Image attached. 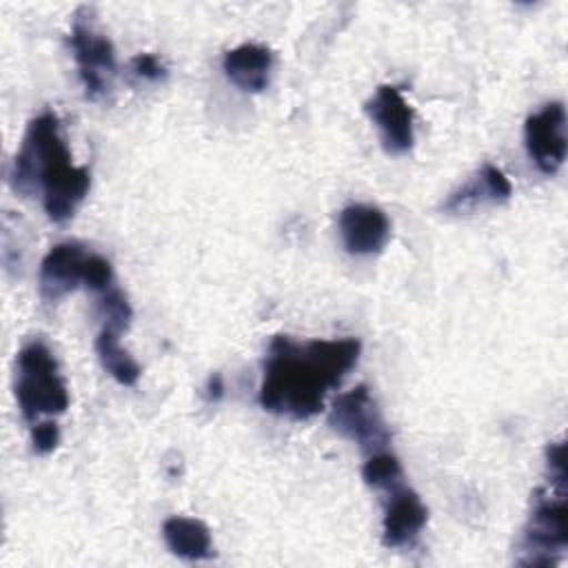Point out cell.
<instances>
[{"mask_svg":"<svg viewBox=\"0 0 568 568\" xmlns=\"http://www.w3.org/2000/svg\"><path fill=\"white\" fill-rule=\"evenodd\" d=\"M359 351L357 337L297 342L291 335H275L262 371V408L300 422L315 417L328 390L337 388L357 364Z\"/></svg>","mask_w":568,"mask_h":568,"instance_id":"1","label":"cell"},{"mask_svg":"<svg viewBox=\"0 0 568 568\" xmlns=\"http://www.w3.org/2000/svg\"><path fill=\"white\" fill-rule=\"evenodd\" d=\"M9 178L20 195H40L47 217L58 224L75 215L91 186V173L71 162L53 111H42L27 124Z\"/></svg>","mask_w":568,"mask_h":568,"instance_id":"2","label":"cell"},{"mask_svg":"<svg viewBox=\"0 0 568 568\" xmlns=\"http://www.w3.org/2000/svg\"><path fill=\"white\" fill-rule=\"evenodd\" d=\"M16 399L29 424L42 415H62L69 408V390L58 359L44 339H29L16 357Z\"/></svg>","mask_w":568,"mask_h":568,"instance_id":"3","label":"cell"},{"mask_svg":"<svg viewBox=\"0 0 568 568\" xmlns=\"http://www.w3.org/2000/svg\"><path fill=\"white\" fill-rule=\"evenodd\" d=\"M568 546L566 486L548 484L532 497V510L521 530L519 550L524 566H552Z\"/></svg>","mask_w":568,"mask_h":568,"instance_id":"4","label":"cell"},{"mask_svg":"<svg viewBox=\"0 0 568 568\" xmlns=\"http://www.w3.org/2000/svg\"><path fill=\"white\" fill-rule=\"evenodd\" d=\"M91 7H80L71 22V49L78 64V75L89 100L104 98L115 80L118 60L109 36H104L93 20Z\"/></svg>","mask_w":568,"mask_h":568,"instance_id":"5","label":"cell"},{"mask_svg":"<svg viewBox=\"0 0 568 568\" xmlns=\"http://www.w3.org/2000/svg\"><path fill=\"white\" fill-rule=\"evenodd\" d=\"M328 426L368 455L384 450L390 442V430L366 384L335 397L328 410Z\"/></svg>","mask_w":568,"mask_h":568,"instance_id":"6","label":"cell"},{"mask_svg":"<svg viewBox=\"0 0 568 568\" xmlns=\"http://www.w3.org/2000/svg\"><path fill=\"white\" fill-rule=\"evenodd\" d=\"M524 144L532 164L555 175L566 160V106L564 102H548L530 113L524 124Z\"/></svg>","mask_w":568,"mask_h":568,"instance_id":"7","label":"cell"},{"mask_svg":"<svg viewBox=\"0 0 568 568\" xmlns=\"http://www.w3.org/2000/svg\"><path fill=\"white\" fill-rule=\"evenodd\" d=\"M366 113L379 131V140L386 153L402 155L410 151L415 142V113L404 100L402 91L393 84H382L366 102Z\"/></svg>","mask_w":568,"mask_h":568,"instance_id":"8","label":"cell"},{"mask_svg":"<svg viewBox=\"0 0 568 568\" xmlns=\"http://www.w3.org/2000/svg\"><path fill=\"white\" fill-rule=\"evenodd\" d=\"M87 257L89 253L78 242H60L51 246L40 262V300L44 304H58L62 297L84 286Z\"/></svg>","mask_w":568,"mask_h":568,"instance_id":"9","label":"cell"},{"mask_svg":"<svg viewBox=\"0 0 568 568\" xmlns=\"http://www.w3.org/2000/svg\"><path fill=\"white\" fill-rule=\"evenodd\" d=\"M337 226L344 248L357 257L377 255L390 237L388 215L375 204L355 202L344 206Z\"/></svg>","mask_w":568,"mask_h":568,"instance_id":"10","label":"cell"},{"mask_svg":"<svg viewBox=\"0 0 568 568\" xmlns=\"http://www.w3.org/2000/svg\"><path fill=\"white\" fill-rule=\"evenodd\" d=\"M388 493L390 495L382 519V544L386 548H402L422 532L428 519V510L422 497L404 484H397Z\"/></svg>","mask_w":568,"mask_h":568,"instance_id":"11","label":"cell"},{"mask_svg":"<svg viewBox=\"0 0 568 568\" xmlns=\"http://www.w3.org/2000/svg\"><path fill=\"white\" fill-rule=\"evenodd\" d=\"M513 193V186L501 169L486 162L477 169L464 184L448 193L442 202L444 213H468L484 204H499L506 202Z\"/></svg>","mask_w":568,"mask_h":568,"instance_id":"12","label":"cell"},{"mask_svg":"<svg viewBox=\"0 0 568 568\" xmlns=\"http://www.w3.org/2000/svg\"><path fill=\"white\" fill-rule=\"evenodd\" d=\"M224 75L246 93H260L266 89L273 69V53L262 44H240L229 49L222 60Z\"/></svg>","mask_w":568,"mask_h":568,"instance_id":"13","label":"cell"},{"mask_svg":"<svg viewBox=\"0 0 568 568\" xmlns=\"http://www.w3.org/2000/svg\"><path fill=\"white\" fill-rule=\"evenodd\" d=\"M162 537L166 548L186 561H200L213 557L211 532L204 521L193 517L173 515L162 524Z\"/></svg>","mask_w":568,"mask_h":568,"instance_id":"14","label":"cell"},{"mask_svg":"<svg viewBox=\"0 0 568 568\" xmlns=\"http://www.w3.org/2000/svg\"><path fill=\"white\" fill-rule=\"evenodd\" d=\"M120 333L111 328H102L95 337V353L102 364V368L122 386H133L138 384L142 368L140 364L131 357L126 348L120 346Z\"/></svg>","mask_w":568,"mask_h":568,"instance_id":"15","label":"cell"},{"mask_svg":"<svg viewBox=\"0 0 568 568\" xmlns=\"http://www.w3.org/2000/svg\"><path fill=\"white\" fill-rule=\"evenodd\" d=\"M402 477H404V470L399 459L386 450H377L368 455V459L362 466V479L366 481V486L377 490L395 488L397 484H402Z\"/></svg>","mask_w":568,"mask_h":568,"instance_id":"16","label":"cell"},{"mask_svg":"<svg viewBox=\"0 0 568 568\" xmlns=\"http://www.w3.org/2000/svg\"><path fill=\"white\" fill-rule=\"evenodd\" d=\"M98 308H100V317L104 320L102 328H111L115 333L126 331L133 320V308L126 295L115 284L98 295Z\"/></svg>","mask_w":568,"mask_h":568,"instance_id":"17","label":"cell"},{"mask_svg":"<svg viewBox=\"0 0 568 568\" xmlns=\"http://www.w3.org/2000/svg\"><path fill=\"white\" fill-rule=\"evenodd\" d=\"M113 284H115V277H113L111 262L98 253H89L87 266H84V288L100 295L102 291L111 288Z\"/></svg>","mask_w":568,"mask_h":568,"instance_id":"18","label":"cell"},{"mask_svg":"<svg viewBox=\"0 0 568 568\" xmlns=\"http://www.w3.org/2000/svg\"><path fill=\"white\" fill-rule=\"evenodd\" d=\"M129 69L138 80H144V82H160L166 78V67L153 53L133 55L129 62Z\"/></svg>","mask_w":568,"mask_h":568,"instance_id":"19","label":"cell"},{"mask_svg":"<svg viewBox=\"0 0 568 568\" xmlns=\"http://www.w3.org/2000/svg\"><path fill=\"white\" fill-rule=\"evenodd\" d=\"M58 444H60V428L55 422L40 419L36 424H31V446L38 455H47V453L55 450Z\"/></svg>","mask_w":568,"mask_h":568,"instance_id":"20","label":"cell"},{"mask_svg":"<svg viewBox=\"0 0 568 568\" xmlns=\"http://www.w3.org/2000/svg\"><path fill=\"white\" fill-rule=\"evenodd\" d=\"M546 468H548V484L566 486L568 484V468H566V444L552 442L546 448Z\"/></svg>","mask_w":568,"mask_h":568,"instance_id":"21","label":"cell"},{"mask_svg":"<svg viewBox=\"0 0 568 568\" xmlns=\"http://www.w3.org/2000/svg\"><path fill=\"white\" fill-rule=\"evenodd\" d=\"M204 395L209 402H220L222 395H224V382H222V375L220 373H213L206 382V388H204Z\"/></svg>","mask_w":568,"mask_h":568,"instance_id":"22","label":"cell"}]
</instances>
